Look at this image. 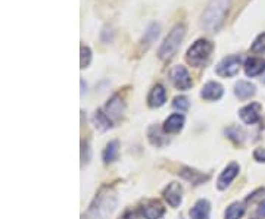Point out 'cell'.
<instances>
[{
    "label": "cell",
    "instance_id": "obj_8",
    "mask_svg": "<svg viewBox=\"0 0 265 219\" xmlns=\"http://www.w3.org/2000/svg\"><path fill=\"white\" fill-rule=\"evenodd\" d=\"M259 112H261V105L259 103H251V105L242 108L239 113H240V118H242L243 122L248 123V125H253V123L258 122L259 118H261Z\"/></svg>",
    "mask_w": 265,
    "mask_h": 219
},
{
    "label": "cell",
    "instance_id": "obj_5",
    "mask_svg": "<svg viewBox=\"0 0 265 219\" xmlns=\"http://www.w3.org/2000/svg\"><path fill=\"white\" fill-rule=\"evenodd\" d=\"M240 65H242V57L239 55H230L224 57L223 60L217 65V74L220 77H225V78H231L236 77L240 71Z\"/></svg>",
    "mask_w": 265,
    "mask_h": 219
},
{
    "label": "cell",
    "instance_id": "obj_15",
    "mask_svg": "<svg viewBox=\"0 0 265 219\" xmlns=\"http://www.w3.org/2000/svg\"><path fill=\"white\" fill-rule=\"evenodd\" d=\"M106 112H108V116H111L113 119L121 118V115L124 112V103L118 95H115L109 99V102L106 103Z\"/></svg>",
    "mask_w": 265,
    "mask_h": 219
},
{
    "label": "cell",
    "instance_id": "obj_9",
    "mask_svg": "<svg viewBox=\"0 0 265 219\" xmlns=\"http://www.w3.org/2000/svg\"><path fill=\"white\" fill-rule=\"evenodd\" d=\"M238 174H239V165L236 164V162L228 165V166L224 169L223 172H221L220 178H218V181H217V187H218V190H225V189L231 184V181L236 178Z\"/></svg>",
    "mask_w": 265,
    "mask_h": 219
},
{
    "label": "cell",
    "instance_id": "obj_24",
    "mask_svg": "<svg viewBox=\"0 0 265 219\" xmlns=\"http://www.w3.org/2000/svg\"><path fill=\"white\" fill-rule=\"evenodd\" d=\"M80 53H81L80 55V68H87L90 65V62H92V50H90V47L89 46H81Z\"/></svg>",
    "mask_w": 265,
    "mask_h": 219
},
{
    "label": "cell",
    "instance_id": "obj_13",
    "mask_svg": "<svg viewBox=\"0 0 265 219\" xmlns=\"http://www.w3.org/2000/svg\"><path fill=\"white\" fill-rule=\"evenodd\" d=\"M265 71V59L262 57H248L245 62V72L248 77H256Z\"/></svg>",
    "mask_w": 265,
    "mask_h": 219
},
{
    "label": "cell",
    "instance_id": "obj_27",
    "mask_svg": "<svg viewBox=\"0 0 265 219\" xmlns=\"http://www.w3.org/2000/svg\"><path fill=\"white\" fill-rule=\"evenodd\" d=\"M172 108L180 110V112H186V110L189 109V100H187V97L184 96L175 97L174 102H172Z\"/></svg>",
    "mask_w": 265,
    "mask_h": 219
},
{
    "label": "cell",
    "instance_id": "obj_3",
    "mask_svg": "<svg viewBox=\"0 0 265 219\" xmlns=\"http://www.w3.org/2000/svg\"><path fill=\"white\" fill-rule=\"evenodd\" d=\"M186 36V27L184 24H175L171 28V31L168 33L164 43L161 44L159 50H158V56L162 60H168L172 56L175 55V52L179 50L180 44H182L183 39Z\"/></svg>",
    "mask_w": 265,
    "mask_h": 219
},
{
    "label": "cell",
    "instance_id": "obj_22",
    "mask_svg": "<svg viewBox=\"0 0 265 219\" xmlns=\"http://www.w3.org/2000/svg\"><path fill=\"white\" fill-rule=\"evenodd\" d=\"M243 213H245V206L236 202V203H233V205H230L227 207L225 219H240L243 216Z\"/></svg>",
    "mask_w": 265,
    "mask_h": 219
},
{
    "label": "cell",
    "instance_id": "obj_32",
    "mask_svg": "<svg viewBox=\"0 0 265 219\" xmlns=\"http://www.w3.org/2000/svg\"><path fill=\"white\" fill-rule=\"evenodd\" d=\"M262 82H265V75H264V77H262Z\"/></svg>",
    "mask_w": 265,
    "mask_h": 219
},
{
    "label": "cell",
    "instance_id": "obj_16",
    "mask_svg": "<svg viewBox=\"0 0 265 219\" xmlns=\"http://www.w3.org/2000/svg\"><path fill=\"white\" fill-rule=\"evenodd\" d=\"M211 205L208 200H199L190 209V218L192 219H210Z\"/></svg>",
    "mask_w": 265,
    "mask_h": 219
},
{
    "label": "cell",
    "instance_id": "obj_10",
    "mask_svg": "<svg viewBox=\"0 0 265 219\" xmlns=\"http://www.w3.org/2000/svg\"><path fill=\"white\" fill-rule=\"evenodd\" d=\"M164 197L167 200L171 207H177L182 203L183 197V189L179 182H171L164 192Z\"/></svg>",
    "mask_w": 265,
    "mask_h": 219
},
{
    "label": "cell",
    "instance_id": "obj_6",
    "mask_svg": "<svg viewBox=\"0 0 265 219\" xmlns=\"http://www.w3.org/2000/svg\"><path fill=\"white\" fill-rule=\"evenodd\" d=\"M169 80L174 84V87L179 90H189L193 85L189 71L182 65H177L169 71Z\"/></svg>",
    "mask_w": 265,
    "mask_h": 219
},
{
    "label": "cell",
    "instance_id": "obj_23",
    "mask_svg": "<svg viewBox=\"0 0 265 219\" xmlns=\"http://www.w3.org/2000/svg\"><path fill=\"white\" fill-rule=\"evenodd\" d=\"M158 36H159V25L158 24H151L149 28H148V31L144 33V37H143V44L146 43V46H151L152 43H154L156 39H158Z\"/></svg>",
    "mask_w": 265,
    "mask_h": 219
},
{
    "label": "cell",
    "instance_id": "obj_19",
    "mask_svg": "<svg viewBox=\"0 0 265 219\" xmlns=\"http://www.w3.org/2000/svg\"><path fill=\"white\" fill-rule=\"evenodd\" d=\"M93 123H95V127L98 128L99 131H106L112 127V121L111 118L108 116V113H103L100 109L96 110V113L93 116Z\"/></svg>",
    "mask_w": 265,
    "mask_h": 219
},
{
    "label": "cell",
    "instance_id": "obj_7",
    "mask_svg": "<svg viewBox=\"0 0 265 219\" xmlns=\"http://www.w3.org/2000/svg\"><path fill=\"white\" fill-rule=\"evenodd\" d=\"M165 209L158 200H151L141 206V215L144 219H159L164 216Z\"/></svg>",
    "mask_w": 265,
    "mask_h": 219
},
{
    "label": "cell",
    "instance_id": "obj_31",
    "mask_svg": "<svg viewBox=\"0 0 265 219\" xmlns=\"http://www.w3.org/2000/svg\"><path fill=\"white\" fill-rule=\"evenodd\" d=\"M121 219H136V213L134 212H126Z\"/></svg>",
    "mask_w": 265,
    "mask_h": 219
},
{
    "label": "cell",
    "instance_id": "obj_26",
    "mask_svg": "<svg viewBox=\"0 0 265 219\" xmlns=\"http://www.w3.org/2000/svg\"><path fill=\"white\" fill-rule=\"evenodd\" d=\"M225 134H227V137L230 138V140H233L236 144H240V143L243 141V134H242V131L239 130L238 127H230V128H227V130H225Z\"/></svg>",
    "mask_w": 265,
    "mask_h": 219
},
{
    "label": "cell",
    "instance_id": "obj_18",
    "mask_svg": "<svg viewBox=\"0 0 265 219\" xmlns=\"http://www.w3.org/2000/svg\"><path fill=\"white\" fill-rule=\"evenodd\" d=\"M180 174V177H183L184 179H187V181H190L192 184H202V182H205V181H208V175H203L202 172H197L195 169H192V168H182V171L179 172Z\"/></svg>",
    "mask_w": 265,
    "mask_h": 219
},
{
    "label": "cell",
    "instance_id": "obj_11",
    "mask_svg": "<svg viewBox=\"0 0 265 219\" xmlns=\"http://www.w3.org/2000/svg\"><path fill=\"white\" fill-rule=\"evenodd\" d=\"M223 85L218 84L215 81L207 82L203 87H202V91H200V97L205 99V100H220L223 97Z\"/></svg>",
    "mask_w": 265,
    "mask_h": 219
},
{
    "label": "cell",
    "instance_id": "obj_14",
    "mask_svg": "<svg viewBox=\"0 0 265 219\" xmlns=\"http://www.w3.org/2000/svg\"><path fill=\"white\" fill-rule=\"evenodd\" d=\"M183 125H184V116L182 113H172L164 122V131L168 134H175L182 130Z\"/></svg>",
    "mask_w": 265,
    "mask_h": 219
},
{
    "label": "cell",
    "instance_id": "obj_28",
    "mask_svg": "<svg viewBox=\"0 0 265 219\" xmlns=\"http://www.w3.org/2000/svg\"><path fill=\"white\" fill-rule=\"evenodd\" d=\"M81 161H83V164L85 162H89L90 161V149H89V144L87 143H81Z\"/></svg>",
    "mask_w": 265,
    "mask_h": 219
},
{
    "label": "cell",
    "instance_id": "obj_25",
    "mask_svg": "<svg viewBox=\"0 0 265 219\" xmlns=\"http://www.w3.org/2000/svg\"><path fill=\"white\" fill-rule=\"evenodd\" d=\"M251 50L253 53H264L265 52V33L262 34H259L255 41L252 43V47Z\"/></svg>",
    "mask_w": 265,
    "mask_h": 219
},
{
    "label": "cell",
    "instance_id": "obj_4",
    "mask_svg": "<svg viewBox=\"0 0 265 219\" xmlns=\"http://www.w3.org/2000/svg\"><path fill=\"white\" fill-rule=\"evenodd\" d=\"M214 50V44L207 39H199L196 40L187 50L186 59L192 67H202Z\"/></svg>",
    "mask_w": 265,
    "mask_h": 219
},
{
    "label": "cell",
    "instance_id": "obj_12",
    "mask_svg": "<svg viewBox=\"0 0 265 219\" xmlns=\"http://www.w3.org/2000/svg\"><path fill=\"white\" fill-rule=\"evenodd\" d=\"M165 102H167V91H165V88L161 84H156L152 88V91L149 93V97H148L149 106L151 108H161Z\"/></svg>",
    "mask_w": 265,
    "mask_h": 219
},
{
    "label": "cell",
    "instance_id": "obj_21",
    "mask_svg": "<svg viewBox=\"0 0 265 219\" xmlns=\"http://www.w3.org/2000/svg\"><path fill=\"white\" fill-rule=\"evenodd\" d=\"M148 137H149V141H151L154 146H158V147H161V146L165 143V138H164L162 131H161L158 127H155V125H152V127L149 128V131H148Z\"/></svg>",
    "mask_w": 265,
    "mask_h": 219
},
{
    "label": "cell",
    "instance_id": "obj_2",
    "mask_svg": "<svg viewBox=\"0 0 265 219\" xmlns=\"http://www.w3.org/2000/svg\"><path fill=\"white\" fill-rule=\"evenodd\" d=\"M116 207V194L111 187H103L90 205L84 219H106Z\"/></svg>",
    "mask_w": 265,
    "mask_h": 219
},
{
    "label": "cell",
    "instance_id": "obj_17",
    "mask_svg": "<svg viewBox=\"0 0 265 219\" xmlns=\"http://www.w3.org/2000/svg\"><path fill=\"white\" fill-rule=\"evenodd\" d=\"M255 85L249 81H239L234 85V95L240 99V100H246L251 99L255 95Z\"/></svg>",
    "mask_w": 265,
    "mask_h": 219
},
{
    "label": "cell",
    "instance_id": "obj_30",
    "mask_svg": "<svg viewBox=\"0 0 265 219\" xmlns=\"http://www.w3.org/2000/svg\"><path fill=\"white\" fill-rule=\"evenodd\" d=\"M264 216H265V200L259 205L258 210H256V213H255V218H264Z\"/></svg>",
    "mask_w": 265,
    "mask_h": 219
},
{
    "label": "cell",
    "instance_id": "obj_1",
    "mask_svg": "<svg viewBox=\"0 0 265 219\" xmlns=\"http://www.w3.org/2000/svg\"><path fill=\"white\" fill-rule=\"evenodd\" d=\"M230 5L231 0H211L200 18L202 27L208 33H218L224 25Z\"/></svg>",
    "mask_w": 265,
    "mask_h": 219
},
{
    "label": "cell",
    "instance_id": "obj_29",
    "mask_svg": "<svg viewBox=\"0 0 265 219\" xmlns=\"http://www.w3.org/2000/svg\"><path fill=\"white\" fill-rule=\"evenodd\" d=\"M253 158L258 161V162H265V149H256L253 151Z\"/></svg>",
    "mask_w": 265,
    "mask_h": 219
},
{
    "label": "cell",
    "instance_id": "obj_20",
    "mask_svg": "<svg viewBox=\"0 0 265 219\" xmlns=\"http://www.w3.org/2000/svg\"><path fill=\"white\" fill-rule=\"evenodd\" d=\"M118 147H120V143L116 140H113V141L106 144V147L103 150V154H102L105 164H111V162H113L116 159V156H118Z\"/></svg>",
    "mask_w": 265,
    "mask_h": 219
}]
</instances>
